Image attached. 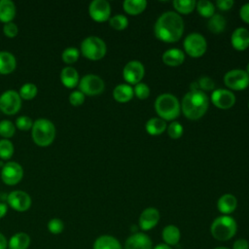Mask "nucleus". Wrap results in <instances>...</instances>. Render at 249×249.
Instances as JSON below:
<instances>
[{
	"mask_svg": "<svg viewBox=\"0 0 249 249\" xmlns=\"http://www.w3.org/2000/svg\"><path fill=\"white\" fill-rule=\"evenodd\" d=\"M156 37L164 43L178 42L184 32V20L176 12L161 14L154 26Z\"/></svg>",
	"mask_w": 249,
	"mask_h": 249,
	"instance_id": "1",
	"label": "nucleus"
},
{
	"mask_svg": "<svg viewBox=\"0 0 249 249\" xmlns=\"http://www.w3.org/2000/svg\"><path fill=\"white\" fill-rule=\"evenodd\" d=\"M181 111L184 116L192 121H196L203 117L209 105L208 97L202 90H190L182 98Z\"/></svg>",
	"mask_w": 249,
	"mask_h": 249,
	"instance_id": "2",
	"label": "nucleus"
},
{
	"mask_svg": "<svg viewBox=\"0 0 249 249\" xmlns=\"http://www.w3.org/2000/svg\"><path fill=\"white\" fill-rule=\"evenodd\" d=\"M56 129L53 123L48 119L40 118L33 122L31 136L34 143L40 147L50 146L55 138Z\"/></svg>",
	"mask_w": 249,
	"mask_h": 249,
	"instance_id": "3",
	"label": "nucleus"
},
{
	"mask_svg": "<svg viewBox=\"0 0 249 249\" xmlns=\"http://www.w3.org/2000/svg\"><path fill=\"white\" fill-rule=\"evenodd\" d=\"M155 110L159 118L166 121H173L179 117L181 105L177 97L171 93H162L156 98Z\"/></svg>",
	"mask_w": 249,
	"mask_h": 249,
	"instance_id": "4",
	"label": "nucleus"
},
{
	"mask_svg": "<svg viewBox=\"0 0 249 249\" xmlns=\"http://www.w3.org/2000/svg\"><path fill=\"white\" fill-rule=\"evenodd\" d=\"M237 231L236 221L230 215H221L213 220L210 226L211 235L219 241L231 239Z\"/></svg>",
	"mask_w": 249,
	"mask_h": 249,
	"instance_id": "5",
	"label": "nucleus"
},
{
	"mask_svg": "<svg viewBox=\"0 0 249 249\" xmlns=\"http://www.w3.org/2000/svg\"><path fill=\"white\" fill-rule=\"evenodd\" d=\"M80 52L83 56L89 60H99L105 56L107 47L101 38L97 36H89L82 41Z\"/></svg>",
	"mask_w": 249,
	"mask_h": 249,
	"instance_id": "6",
	"label": "nucleus"
},
{
	"mask_svg": "<svg viewBox=\"0 0 249 249\" xmlns=\"http://www.w3.org/2000/svg\"><path fill=\"white\" fill-rule=\"evenodd\" d=\"M183 47L188 55L197 58L205 53L207 50V42L201 34L191 33L184 39Z\"/></svg>",
	"mask_w": 249,
	"mask_h": 249,
	"instance_id": "7",
	"label": "nucleus"
},
{
	"mask_svg": "<svg viewBox=\"0 0 249 249\" xmlns=\"http://www.w3.org/2000/svg\"><path fill=\"white\" fill-rule=\"evenodd\" d=\"M78 87L79 90L82 91L85 95L95 96L103 92L105 84L99 76L94 74H87L80 79Z\"/></svg>",
	"mask_w": 249,
	"mask_h": 249,
	"instance_id": "8",
	"label": "nucleus"
},
{
	"mask_svg": "<svg viewBox=\"0 0 249 249\" xmlns=\"http://www.w3.org/2000/svg\"><path fill=\"white\" fill-rule=\"evenodd\" d=\"M225 85L232 90H243L249 86V75L243 69H232L224 76Z\"/></svg>",
	"mask_w": 249,
	"mask_h": 249,
	"instance_id": "9",
	"label": "nucleus"
},
{
	"mask_svg": "<svg viewBox=\"0 0 249 249\" xmlns=\"http://www.w3.org/2000/svg\"><path fill=\"white\" fill-rule=\"evenodd\" d=\"M21 98L18 91L8 89L0 95V111L6 115L17 114L21 107Z\"/></svg>",
	"mask_w": 249,
	"mask_h": 249,
	"instance_id": "10",
	"label": "nucleus"
},
{
	"mask_svg": "<svg viewBox=\"0 0 249 249\" xmlns=\"http://www.w3.org/2000/svg\"><path fill=\"white\" fill-rule=\"evenodd\" d=\"M23 177L22 166L16 161H8L1 169V179L9 186L18 184Z\"/></svg>",
	"mask_w": 249,
	"mask_h": 249,
	"instance_id": "11",
	"label": "nucleus"
},
{
	"mask_svg": "<svg viewBox=\"0 0 249 249\" xmlns=\"http://www.w3.org/2000/svg\"><path fill=\"white\" fill-rule=\"evenodd\" d=\"M145 75L144 65L139 60L128 61L123 69V77L128 85H136Z\"/></svg>",
	"mask_w": 249,
	"mask_h": 249,
	"instance_id": "12",
	"label": "nucleus"
},
{
	"mask_svg": "<svg viewBox=\"0 0 249 249\" xmlns=\"http://www.w3.org/2000/svg\"><path fill=\"white\" fill-rule=\"evenodd\" d=\"M7 202L12 209L18 212H24L30 208L32 204V199L26 192L16 190L12 191L8 195Z\"/></svg>",
	"mask_w": 249,
	"mask_h": 249,
	"instance_id": "13",
	"label": "nucleus"
},
{
	"mask_svg": "<svg viewBox=\"0 0 249 249\" xmlns=\"http://www.w3.org/2000/svg\"><path fill=\"white\" fill-rule=\"evenodd\" d=\"M89 14L96 22H104L110 18L111 6L106 0H93L89 6Z\"/></svg>",
	"mask_w": 249,
	"mask_h": 249,
	"instance_id": "14",
	"label": "nucleus"
},
{
	"mask_svg": "<svg viewBox=\"0 0 249 249\" xmlns=\"http://www.w3.org/2000/svg\"><path fill=\"white\" fill-rule=\"evenodd\" d=\"M210 99L214 106L223 110L231 108L235 103V95L231 90L226 89H214L211 93Z\"/></svg>",
	"mask_w": 249,
	"mask_h": 249,
	"instance_id": "15",
	"label": "nucleus"
},
{
	"mask_svg": "<svg viewBox=\"0 0 249 249\" xmlns=\"http://www.w3.org/2000/svg\"><path fill=\"white\" fill-rule=\"evenodd\" d=\"M160 214L157 208L147 207L141 212L139 216V220H138L139 228L141 231H143V232L148 231L154 229L158 225V223L160 222Z\"/></svg>",
	"mask_w": 249,
	"mask_h": 249,
	"instance_id": "16",
	"label": "nucleus"
},
{
	"mask_svg": "<svg viewBox=\"0 0 249 249\" xmlns=\"http://www.w3.org/2000/svg\"><path fill=\"white\" fill-rule=\"evenodd\" d=\"M153 241L145 232H134L124 242V249H153Z\"/></svg>",
	"mask_w": 249,
	"mask_h": 249,
	"instance_id": "17",
	"label": "nucleus"
},
{
	"mask_svg": "<svg viewBox=\"0 0 249 249\" xmlns=\"http://www.w3.org/2000/svg\"><path fill=\"white\" fill-rule=\"evenodd\" d=\"M231 43L234 50L245 51L249 47V31L244 27H237L233 30Z\"/></svg>",
	"mask_w": 249,
	"mask_h": 249,
	"instance_id": "18",
	"label": "nucleus"
},
{
	"mask_svg": "<svg viewBox=\"0 0 249 249\" xmlns=\"http://www.w3.org/2000/svg\"><path fill=\"white\" fill-rule=\"evenodd\" d=\"M237 207V199L231 194H225L221 196L217 201V208L223 215L231 214Z\"/></svg>",
	"mask_w": 249,
	"mask_h": 249,
	"instance_id": "19",
	"label": "nucleus"
},
{
	"mask_svg": "<svg viewBox=\"0 0 249 249\" xmlns=\"http://www.w3.org/2000/svg\"><path fill=\"white\" fill-rule=\"evenodd\" d=\"M60 82L67 89H74L79 85L80 77L78 71L72 66L62 68L60 72Z\"/></svg>",
	"mask_w": 249,
	"mask_h": 249,
	"instance_id": "20",
	"label": "nucleus"
},
{
	"mask_svg": "<svg viewBox=\"0 0 249 249\" xmlns=\"http://www.w3.org/2000/svg\"><path fill=\"white\" fill-rule=\"evenodd\" d=\"M17 68V59L15 55L7 51L0 52V74L7 75L14 72Z\"/></svg>",
	"mask_w": 249,
	"mask_h": 249,
	"instance_id": "21",
	"label": "nucleus"
},
{
	"mask_svg": "<svg viewBox=\"0 0 249 249\" xmlns=\"http://www.w3.org/2000/svg\"><path fill=\"white\" fill-rule=\"evenodd\" d=\"M161 237L163 242L168 246L177 245L181 238V231L175 225H167L162 229Z\"/></svg>",
	"mask_w": 249,
	"mask_h": 249,
	"instance_id": "22",
	"label": "nucleus"
},
{
	"mask_svg": "<svg viewBox=\"0 0 249 249\" xmlns=\"http://www.w3.org/2000/svg\"><path fill=\"white\" fill-rule=\"evenodd\" d=\"M92 249H123V247L115 236L102 234L94 240Z\"/></svg>",
	"mask_w": 249,
	"mask_h": 249,
	"instance_id": "23",
	"label": "nucleus"
},
{
	"mask_svg": "<svg viewBox=\"0 0 249 249\" xmlns=\"http://www.w3.org/2000/svg\"><path fill=\"white\" fill-rule=\"evenodd\" d=\"M133 88L128 84H120L113 89V97L119 103H126L133 97Z\"/></svg>",
	"mask_w": 249,
	"mask_h": 249,
	"instance_id": "24",
	"label": "nucleus"
},
{
	"mask_svg": "<svg viewBox=\"0 0 249 249\" xmlns=\"http://www.w3.org/2000/svg\"><path fill=\"white\" fill-rule=\"evenodd\" d=\"M162 61L168 66H179L185 60V53L179 49H169L162 53Z\"/></svg>",
	"mask_w": 249,
	"mask_h": 249,
	"instance_id": "25",
	"label": "nucleus"
},
{
	"mask_svg": "<svg viewBox=\"0 0 249 249\" xmlns=\"http://www.w3.org/2000/svg\"><path fill=\"white\" fill-rule=\"evenodd\" d=\"M17 14V8L12 0H0V21L5 23L13 21Z\"/></svg>",
	"mask_w": 249,
	"mask_h": 249,
	"instance_id": "26",
	"label": "nucleus"
},
{
	"mask_svg": "<svg viewBox=\"0 0 249 249\" xmlns=\"http://www.w3.org/2000/svg\"><path fill=\"white\" fill-rule=\"evenodd\" d=\"M30 236L23 231L17 232L8 241V249H27L30 245Z\"/></svg>",
	"mask_w": 249,
	"mask_h": 249,
	"instance_id": "27",
	"label": "nucleus"
},
{
	"mask_svg": "<svg viewBox=\"0 0 249 249\" xmlns=\"http://www.w3.org/2000/svg\"><path fill=\"white\" fill-rule=\"evenodd\" d=\"M145 128L150 135L156 136L163 133L167 128V124L166 122L160 118H151L147 121Z\"/></svg>",
	"mask_w": 249,
	"mask_h": 249,
	"instance_id": "28",
	"label": "nucleus"
},
{
	"mask_svg": "<svg viewBox=\"0 0 249 249\" xmlns=\"http://www.w3.org/2000/svg\"><path fill=\"white\" fill-rule=\"evenodd\" d=\"M146 7V0H125L123 3V8L124 12L130 16L140 15L145 11Z\"/></svg>",
	"mask_w": 249,
	"mask_h": 249,
	"instance_id": "29",
	"label": "nucleus"
},
{
	"mask_svg": "<svg viewBox=\"0 0 249 249\" xmlns=\"http://www.w3.org/2000/svg\"><path fill=\"white\" fill-rule=\"evenodd\" d=\"M227 21L226 18L220 14H214L210 18H208L207 28L210 32L214 34H219L223 32L226 28Z\"/></svg>",
	"mask_w": 249,
	"mask_h": 249,
	"instance_id": "30",
	"label": "nucleus"
},
{
	"mask_svg": "<svg viewBox=\"0 0 249 249\" xmlns=\"http://www.w3.org/2000/svg\"><path fill=\"white\" fill-rule=\"evenodd\" d=\"M196 2L195 0H173L172 6L177 14L188 15L196 9Z\"/></svg>",
	"mask_w": 249,
	"mask_h": 249,
	"instance_id": "31",
	"label": "nucleus"
},
{
	"mask_svg": "<svg viewBox=\"0 0 249 249\" xmlns=\"http://www.w3.org/2000/svg\"><path fill=\"white\" fill-rule=\"evenodd\" d=\"M196 9L197 13L205 18H210L215 14L214 4L209 0H199L196 4Z\"/></svg>",
	"mask_w": 249,
	"mask_h": 249,
	"instance_id": "32",
	"label": "nucleus"
},
{
	"mask_svg": "<svg viewBox=\"0 0 249 249\" xmlns=\"http://www.w3.org/2000/svg\"><path fill=\"white\" fill-rule=\"evenodd\" d=\"M38 93V88L33 83H25L23 84L18 91V94L23 100H31Z\"/></svg>",
	"mask_w": 249,
	"mask_h": 249,
	"instance_id": "33",
	"label": "nucleus"
},
{
	"mask_svg": "<svg viewBox=\"0 0 249 249\" xmlns=\"http://www.w3.org/2000/svg\"><path fill=\"white\" fill-rule=\"evenodd\" d=\"M80 56V51L75 47H68L64 49L61 53V59L65 64H73L75 63Z\"/></svg>",
	"mask_w": 249,
	"mask_h": 249,
	"instance_id": "34",
	"label": "nucleus"
},
{
	"mask_svg": "<svg viewBox=\"0 0 249 249\" xmlns=\"http://www.w3.org/2000/svg\"><path fill=\"white\" fill-rule=\"evenodd\" d=\"M109 24L115 30L121 31V30H124L127 27L128 19L125 16L118 14V15H115V16H113L109 18Z\"/></svg>",
	"mask_w": 249,
	"mask_h": 249,
	"instance_id": "35",
	"label": "nucleus"
},
{
	"mask_svg": "<svg viewBox=\"0 0 249 249\" xmlns=\"http://www.w3.org/2000/svg\"><path fill=\"white\" fill-rule=\"evenodd\" d=\"M16 125L10 120L0 121V136L4 139H9L15 135Z\"/></svg>",
	"mask_w": 249,
	"mask_h": 249,
	"instance_id": "36",
	"label": "nucleus"
},
{
	"mask_svg": "<svg viewBox=\"0 0 249 249\" xmlns=\"http://www.w3.org/2000/svg\"><path fill=\"white\" fill-rule=\"evenodd\" d=\"M14 145L9 139L2 138L0 140V159L10 160L14 155Z\"/></svg>",
	"mask_w": 249,
	"mask_h": 249,
	"instance_id": "37",
	"label": "nucleus"
},
{
	"mask_svg": "<svg viewBox=\"0 0 249 249\" xmlns=\"http://www.w3.org/2000/svg\"><path fill=\"white\" fill-rule=\"evenodd\" d=\"M166 129H167V134L172 139L180 138L182 136V134H183V131H184V128L181 125V124L179 122H176V121L171 122L168 124Z\"/></svg>",
	"mask_w": 249,
	"mask_h": 249,
	"instance_id": "38",
	"label": "nucleus"
},
{
	"mask_svg": "<svg viewBox=\"0 0 249 249\" xmlns=\"http://www.w3.org/2000/svg\"><path fill=\"white\" fill-rule=\"evenodd\" d=\"M48 231L53 234H59L64 230V223L62 220L58 218L51 219L47 224Z\"/></svg>",
	"mask_w": 249,
	"mask_h": 249,
	"instance_id": "39",
	"label": "nucleus"
},
{
	"mask_svg": "<svg viewBox=\"0 0 249 249\" xmlns=\"http://www.w3.org/2000/svg\"><path fill=\"white\" fill-rule=\"evenodd\" d=\"M133 93H134V95H135L137 98H139V99H141V100L146 99V98H148L149 95H150V88L148 87L147 84L140 82V83H138V84H136V85L134 86V88H133Z\"/></svg>",
	"mask_w": 249,
	"mask_h": 249,
	"instance_id": "40",
	"label": "nucleus"
},
{
	"mask_svg": "<svg viewBox=\"0 0 249 249\" xmlns=\"http://www.w3.org/2000/svg\"><path fill=\"white\" fill-rule=\"evenodd\" d=\"M16 127H18L19 130L22 131H27L29 129L32 128L33 125V121L31 120L30 117L28 116H19L16 119V123H15Z\"/></svg>",
	"mask_w": 249,
	"mask_h": 249,
	"instance_id": "41",
	"label": "nucleus"
},
{
	"mask_svg": "<svg viewBox=\"0 0 249 249\" xmlns=\"http://www.w3.org/2000/svg\"><path fill=\"white\" fill-rule=\"evenodd\" d=\"M196 84H197L198 89L202 90V91H204V90H212L214 89V87H215L214 81L210 77H207V76L200 77L196 81Z\"/></svg>",
	"mask_w": 249,
	"mask_h": 249,
	"instance_id": "42",
	"label": "nucleus"
},
{
	"mask_svg": "<svg viewBox=\"0 0 249 249\" xmlns=\"http://www.w3.org/2000/svg\"><path fill=\"white\" fill-rule=\"evenodd\" d=\"M85 97L86 95L80 91L79 89L78 90H74L70 93L68 99H69V102L71 105L73 106H80L82 105L84 102H85Z\"/></svg>",
	"mask_w": 249,
	"mask_h": 249,
	"instance_id": "43",
	"label": "nucleus"
},
{
	"mask_svg": "<svg viewBox=\"0 0 249 249\" xmlns=\"http://www.w3.org/2000/svg\"><path fill=\"white\" fill-rule=\"evenodd\" d=\"M3 32L5 36L8 38H15L18 33V25L13 21L5 23L3 26Z\"/></svg>",
	"mask_w": 249,
	"mask_h": 249,
	"instance_id": "44",
	"label": "nucleus"
},
{
	"mask_svg": "<svg viewBox=\"0 0 249 249\" xmlns=\"http://www.w3.org/2000/svg\"><path fill=\"white\" fill-rule=\"evenodd\" d=\"M234 2L232 0H217L216 6L221 11H229L232 8Z\"/></svg>",
	"mask_w": 249,
	"mask_h": 249,
	"instance_id": "45",
	"label": "nucleus"
},
{
	"mask_svg": "<svg viewBox=\"0 0 249 249\" xmlns=\"http://www.w3.org/2000/svg\"><path fill=\"white\" fill-rule=\"evenodd\" d=\"M239 16L244 22L249 24V3H246L241 6L239 10Z\"/></svg>",
	"mask_w": 249,
	"mask_h": 249,
	"instance_id": "46",
	"label": "nucleus"
},
{
	"mask_svg": "<svg viewBox=\"0 0 249 249\" xmlns=\"http://www.w3.org/2000/svg\"><path fill=\"white\" fill-rule=\"evenodd\" d=\"M231 249H249V242L245 238H237L233 242Z\"/></svg>",
	"mask_w": 249,
	"mask_h": 249,
	"instance_id": "47",
	"label": "nucleus"
},
{
	"mask_svg": "<svg viewBox=\"0 0 249 249\" xmlns=\"http://www.w3.org/2000/svg\"><path fill=\"white\" fill-rule=\"evenodd\" d=\"M8 248V240L6 236L0 232V249H7Z\"/></svg>",
	"mask_w": 249,
	"mask_h": 249,
	"instance_id": "48",
	"label": "nucleus"
},
{
	"mask_svg": "<svg viewBox=\"0 0 249 249\" xmlns=\"http://www.w3.org/2000/svg\"><path fill=\"white\" fill-rule=\"evenodd\" d=\"M7 211H8V205L6 203L0 202V219L6 216Z\"/></svg>",
	"mask_w": 249,
	"mask_h": 249,
	"instance_id": "49",
	"label": "nucleus"
},
{
	"mask_svg": "<svg viewBox=\"0 0 249 249\" xmlns=\"http://www.w3.org/2000/svg\"><path fill=\"white\" fill-rule=\"evenodd\" d=\"M153 249H172L170 246L166 245L165 243H159L153 247Z\"/></svg>",
	"mask_w": 249,
	"mask_h": 249,
	"instance_id": "50",
	"label": "nucleus"
},
{
	"mask_svg": "<svg viewBox=\"0 0 249 249\" xmlns=\"http://www.w3.org/2000/svg\"><path fill=\"white\" fill-rule=\"evenodd\" d=\"M213 249H230V248L225 247V246H217V247H214Z\"/></svg>",
	"mask_w": 249,
	"mask_h": 249,
	"instance_id": "51",
	"label": "nucleus"
},
{
	"mask_svg": "<svg viewBox=\"0 0 249 249\" xmlns=\"http://www.w3.org/2000/svg\"><path fill=\"white\" fill-rule=\"evenodd\" d=\"M246 72H247V74L249 75V62H248V64H247V67H246Z\"/></svg>",
	"mask_w": 249,
	"mask_h": 249,
	"instance_id": "52",
	"label": "nucleus"
},
{
	"mask_svg": "<svg viewBox=\"0 0 249 249\" xmlns=\"http://www.w3.org/2000/svg\"><path fill=\"white\" fill-rule=\"evenodd\" d=\"M248 108H249V102H248Z\"/></svg>",
	"mask_w": 249,
	"mask_h": 249,
	"instance_id": "53",
	"label": "nucleus"
}]
</instances>
